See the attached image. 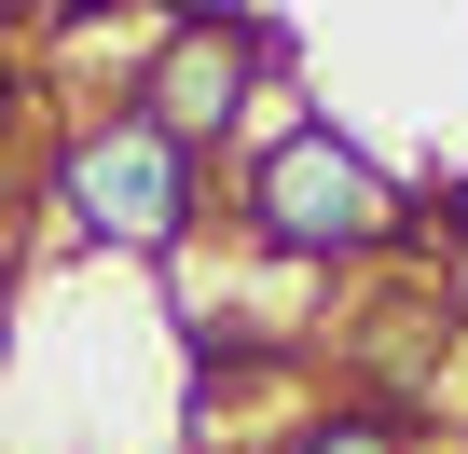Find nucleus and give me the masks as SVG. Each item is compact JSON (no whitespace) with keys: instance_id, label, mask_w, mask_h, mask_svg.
<instances>
[{"instance_id":"f257e3e1","label":"nucleus","mask_w":468,"mask_h":454,"mask_svg":"<svg viewBox=\"0 0 468 454\" xmlns=\"http://www.w3.org/2000/svg\"><path fill=\"white\" fill-rule=\"evenodd\" d=\"M207 165L138 111V97H83L56 138H42V206H56V235L69 248H97V262H179L193 235H207Z\"/></svg>"},{"instance_id":"7ed1b4c3","label":"nucleus","mask_w":468,"mask_h":454,"mask_svg":"<svg viewBox=\"0 0 468 454\" xmlns=\"http://www.w3.org/2000/svg\"><path fill=\"white\" fill-rule=\"evenodd\" d=\"M276 69H303L276 15H152V28H138L124 97H138V111L193 152V165H220V138L249 124V97H262Z\"/></svg>"},{"instance_id":"f03ea898","label":"nucleus","mask_w":468,"mask_h":454,"mask_svg":"<svg viewBox=\"0 0 468 454\" xmlns=\"http://www.w3.org/2000/svg\"><path fill=\"white\" fill-rule=\"evenodd\" d=\"M220 193H234V235H249L276 276H358V262H399V235H413V179L358 124H331V111L290 152L234 165Z\"/></svg>"},{"instance_id":"20e7f679","label":"nucleus","mask_w":468,"mask_h":454,"mask_svg":"<svg viewBox=\"0 0 468 454\" xmlns=\"http://www.w3.org/2000/svg\"><path fill=\"white\" fill-rule=\"evenodd\" d=\"M262 454H413V427H399L386 399H358V385H331V399H290V427H276Z\"/></svg>"}]
</instances>
